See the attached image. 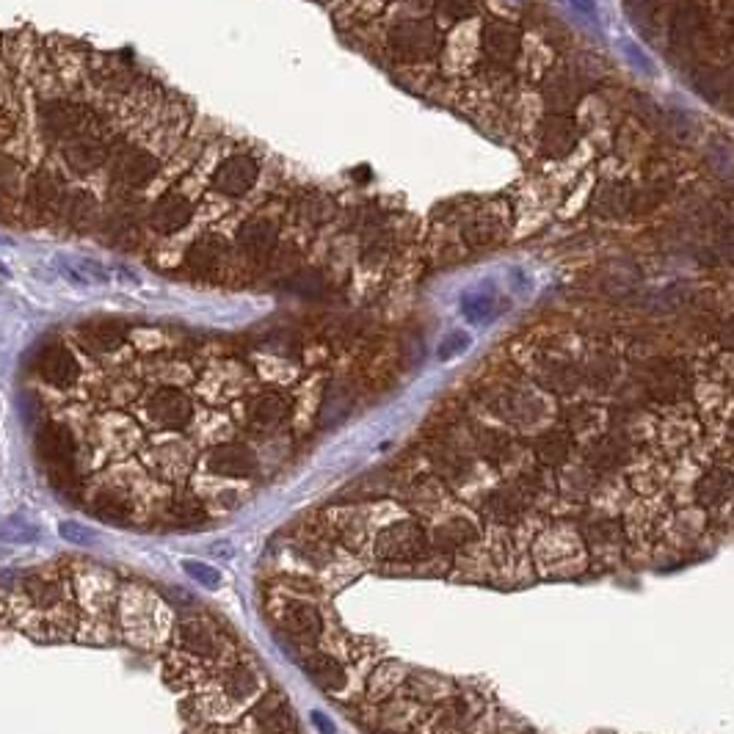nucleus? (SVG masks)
<instances>
[{"label":"nucleus","mask_w":734,"mask_h":734,"mask_svg":"<svg viewBox=\"0 0 734 734\" xmlns=\"http://www.w3.org/2000/svg\"><path fill=\"white\" fill-rule=\"evenodd\" d=\"M530 561L541 577L569 580V577L583 574L591 558L585 550L580 525L561 519V522H552L550 528H541L539 536L530 544Z\"/></svg>","instance_id":"nucleus-1"},{"label":"nucleus","mask_w":734,"mask_h":734,"mask_svg":"<svg viewBox=\"0 0 734 734\" xmlns=\"http://www.w3.org/2000/svg\"><path fill=\"white\" fill-rule=\"evenodd\" d=\"M492 715V701L478 690L464 688L434 704L425 726L431 734H486Z\"/></svg>","instance_id":"nucleus-2"},{"label":"nucleus","mask_w":734,"mask_h":734,"mask_svg":"<svg viewBox=\"0 0 734 734\" xmlns=\"http://www.w3.org/2000/svg\"><path fill=\"white\" fill-rule=\"evenodd\" d=\"M431 547L428 539V528L417 519H398L387 528L381 530L373 544V552L379 561L390 563H412L425 558V552Z\"/></svg>","instance_id":"nucleus-3"},{"label":"nucleus","mask_w":734,"mask_h":734,"mask_svg":"<svg viewBox=\"0 0 734 734\" xmlns=\"http://www.w3.org/2000/svg\"><path fill=\"white\" fill-rule=\"evenodd\" d=\"M577 525H580L585 550H588L591 561H597L599 566H616L624 558L627 533H624V522L619 517L591 511V517H585Z\"/></svg>","instance_id":"nucleus-4"},{"label":"nucleus","mask_w":734,"mask_h":734,"mask_svg":"<svg viewBox=\"0 0 734 734\" xmlns=\"http://www.w3.org/2000/svg\"><path fill=\"white\" fill-rule=\"evenodd\" d=\"M36 448L39 456L47 461V472L56 483L58 489H69L75 483V436L67 425L47 423L39 434H36Z\"/></svg>","instance_id":"nucleus-5"},{"label":"nucleus","mask_w":734,"mask_h":734,"mask_svg":"<svg viewBox=\"0 0 734 734\" xmlns=\"http://www.w3.org/2000/svg\"><path fill=\"white\" fill-rule=\"evenodd\" d=\"M674 461L663 450H643L635 459L624 464V481L635 497H666L671 483Z\"/></svg>","instance_id":"nucleus-6"},{"label":"nucleus","mask_w":734,"mask_h":734,"mask_svg":"<svg viewBox=\"0 0 734 734\" xmlns=\"http://www.w3.org/2000/svg\"><path fill=\"white\" fill-rule=\"evenodd\" d=\"M734 500V467L729 461H712L699 472V478L693 483L690 492V503L701 508L707 517L718 514L721 508Z\"/></svg>","instance_id":"nucleus-7"},{"label":"nucleus","mask_w":734,"mask_h":734,"mask_svg":"<svg viewBox=\"0 0 734 734\" xmlns=\"http://www.w3.org/2000/svg\"><path fill=\"white\" fill-rule=\"evenodd\" d=\"M390 47L395 58H401L406 64H417L439 50V31L428 20H406L392 28Z\"/></svg>","instance_id":"nucleus-8"},{"label":"nucleus","mask_w":734,"mask_h":734,"mask_svg":"<svg viewBox=\"0 0 734 734\" xmlns=\"http://www.w3.org/2000/svg\"><path fill=\"white\" fill-rule=\"evenodd\" d=\"M654 434H657V448L663 450L668 459H679L704 436V428L685 409H668L666 417L654 428Z\"/></svg>","instance_id":"nucleus-9"},{"label":"nucleus","mask_w":734,"mask_h":734,"mask_svg":"<svg viewBox=\"0 0 734 734\" xmlns=\"http://www.w3.org/2000/svg\"><path fill=\"white\" fill-rule=\"evenodd\" d=\"M428 539L431 547L439 550L442 555H459L461 550H467L472 544H478L483 539V528L478 519L472 517L470 511H456L448 514L445 519H439V525L434 530H428Z\"/></svg>","instance_id":"nucleus-10"},{"label":"nucleus","mask_w":734,"mask_h":734,"mask_svg":"<svg viewBox=\"0 0 734 734\" xmlns=\"http://www.w3.org/2000/svg\"><path fill=\"white\" fill-rule=\"evenodd\" d=\"M42 127L56 141H72V138L89 133L92 127V111L72 100H53L42 108Z\"/></svg>","instance_id":"nucleus-11"},{"label":"nucleus","mask_w":734,"mask_h":734,"mask_svg":"<svg viewBox=\"0 0 734 734\" xmlns=\"http://www.w3.org/2000/svg\"><path fill=\"white\" fill-rule=\"evenodd\" d=\"M161 172V163L141 147H122L111 155V177L125 188H144Z\"/></svg>","instance_id":"nucleus-12"},{"label":"nucleus","mask_w":734,"mask_h":734,"mask_svg":"<svg viewBox=\"0 0 734 734\" xmlns=\"http://www.w3.org/2000/svg\"><path fill=\"white\" fill-rule=\"evenodd\" d=\"M205 470L213 475H224V478H252L257 472V456L252 448H246L241 442H224V445L207 450Z\"/></svg>","instance_id":"nucleus-13"},{"label":"nucleus","mask_w":734,"mask_h":734,"mask_svg":"<svg viewBox=\"0 0 734 734\" xmlns=\"http://www.w3.org/2000/svg\"><path fill=\"white\" fill-rule=\"evenodd\" d=\"M276 243H279V224L268 216H252L246 218L238 230V246L246 257H252L257 263H265L274 254Z\"/></svg>","instance_id":"nucleus-14"},{"label":"nucleus","mask_w":734,"mask_h":734,"mask_svg":"<svg viewBox=\"0 0 734 734\" xmlns=\"http://www.w3.org/2000/svg\"><path fill=\"white\" fill-rule=\"evenodd\" d=\"M257 174H260V169H257V163L249 155H232L224 163H218L216 174H213V185L224 196L238 199V196H246L252 191L254 183H257Z\"/></svg>","instance_id":"nucleus-15"},{"label":"nucleus","mask_w":734,"mask_h":734,"mask_svg":"<svg viewBox=\"0 0 734 734\" xmlns=\"http://www.w3.org/2000/svg\"><path fill=\"white\" fill-rule=\"evenodd\" d=\"M150 417L152 423L161 425V428H185L194 417V403L185 392L174 390V387H163V390L152 395Z\"/></svg>","instance_id":"nucleus-16"},{"label":"nucleus","mask_w":734,"mask_h":734,"mask_svg":"<svg viewBox=\"0 0 734 734\" xmlns=\"http://www.w3.org/2000/svg\"><path fill=\"white\" fill-rule=\"evenodd\" d=\"M108 147L100 136L94 133H83V136L72 138L64 147V161L75 174H92L97 172L105 161H108Z\"/></svg>","instance_id":"nucleus-17"},{"label":"nucleus","mask_w":734,"mask_h":734,"mask_svg":"<svg viewBox=\"0 0 734 734\" xmlns=\"http://www.w3.org/2000/svg\"><path fill=\"white\" fill-rule=\"evenodd\" d=\"M227 254H230V243L224 241V235L218 232H205L202 238H196L188 252H185V263L196 274H213L221 265L227 263Z\"/></svg>","instance_id":"nucleus-18"},{"label":"nucleus","mask_w":734,"mask_h":734,"mask_svg":"<svg viewBox=\"0 0 734 734\" xmlns=\"http://www.w3.org/2000/svg\"><path fill=\"white\" fill-rule=\"evenodd\" d=\"M533 456L539 459L541 467L561 472L574 456V436L566 428H550L533 442Z\"/></svg>","instance_id":"nucleus-19"},{"label":"nucleus","mask_w":734,"mask_h":734,"mask_svg":"<svg viewBox=\"0 0 734 734\" xmlns=\"http://www.w3.org/2000/svg\"><path fill=\"white\" fill-rule=\"evenodd\" d=\"M194 216V205L183 194H163L150 213V227L161 235L180 232Z\"/></svg>","instance_id":"nucleus-20"},{"label":"nucleus","mask_w":734,"mask_h":734,"mask_svg":"<svg viewBox=\"0 0 734 734\" xmlns=\"http://www.w3.org/2000/svg\"><path fill=\"white\" fill-rule=\"evenodd\" d=\"M39 373L53 387H69V384L78 381L81 367H78V359L72 356L69 348H64V345H47L42 356H39Z\"/></svg>","instance_id":"nucleus-21"},{"label":"nucleus","mask_w":734,"mask_h":734,"mask_svg":"<svg viewBox=\"0 0 734 734\" xmlns=\"http://www.w3.org/2000/svg\"><path fill=\"white\" fill-rule=\"evenodd\" d=\"M287 414H290V401H287V395L274 390L254 395L252 401H249V406H246V420H249V425H254V428H265V431L285 423Z\"/></svg>","instance_id":"nucleus-22"},{"label":"nucleus","mask_w":734,"mask_h":734,"mask_svg":"<svg viewBox=\"0 0 734 734\" xmlns=\"http://www.w3.org/2000/svg\"><path fill=\"white\" fill-rule=\"evenodd\" d=\"M403 688H406L409 699L420 701V704H439V701L448 699L456 685H453V679L434 674V671H412V674H406Z\"/></svg>","instance_id":"nucleus-23"},{"label":"nucleus","mask_w":734,"mask_h":734,"mask_svg":"<svg viewBox=\"0 0 734 734\" xmlns=\"http://www.w3.org/2000/svg\"><path fill=\"white\" fill-rule=\"evenodd\" d=\"M304 674L326 693H340L348 685V674H345L343 663L326 652H312L304 660Z\"/></svg>","instance_id":"nucleus-24"},{"label":"nucleus","mask_w":734,"mask_h":734,"mask_svg":"<svg viewBox=\"0 0 734 734\" xmlns=\"http://www.w3.org/2000/svg\"><path fill=\"white\" fill-rule=\"evenodd\" d=\"M254 721L260 726V732L263 734H293L296 732V715L290 710V704H287L282 696H265L260 704H257V710H254Z\"/></svg>","instance_id":"nucleus-25"},{"label":"nucleus","mask_w":734,"mask_h":734,"mask_svg":"<svg viewBox=\"0 0 734 734\" xmlns=\"http://www.w3.org/2000/svg\"><path fill=\"white\" fill-rule=\"evenodd\" d=\"M282 627L299 641H318L323 632V619L310 602H287L282 610Z\"/></svg>","instance_id":"nucleus-26"},{"label":"nucleus","mask_w":734,"mask_h":734,"mask_svg":"<svg viewBox=\"0 0 734 734\" xmlns=\"http://www.w3.org/2000/svg\"><path fill=\"white\" fill-rule=\"evenodd\" d=\"M127 329L125 323L114 321V318H100V321H89L81 329L83 348H89L92 354H111L119 345L125 343Z\"/></svg>","instance_id":"nucleus-27"},{"label":"nucleus","mask_w":734,"mask_h":734,"mask_svg":"<svg viewBox=\"0 0 734 734\" xmlns=\"http://www.w3.org/2000/svg\"><path fill=\"white\" fill-rule=\"evenodd\" d=\"M25 199L28 205L34 207L36 213H50L64 202V188L58 183L56 174L50 172H36L31 174V180L25 185Z\"/></svg>","instance_id":"nucleus-28"},{"label":"nucleus","mask_w":734,"mask_h":734,"mask_svg":"<svg viewBox=\"0 0 734 734\" xmlns=\"http://www.w3.org/2000/svg\"><path fill=\"white\" fill-rule=\"evenodd\" d=\"M177 638H180V646H183V649H188L191 654H199V657H210V654L218 649L216 632H213V627L202 619L180 621Z\"/></svg>","instance_id":"nucleus-29"},{"label":"nucleus","mask_w":734,"mask_h":734,"mask_svg":"<svg viewBox=\"0 0 734 734\" xmlns=\"http://www.w3.org/2000/svg\"><path fill=\"white\" fill-rule=\"evenodd\" d=\"M166 517L174 522L177 528H191V525H202L207 519L205 503L196 494H174L166 503Z\"/></svg>","instance_id":"nucleus-30"},{"label":"nucleus","mask_w":734,"mask_h":734,"mask_svg":"<svg viewBox=\"0 0 734 734\" xmlns=\"http://www.w3.org/2000/svg\"><path fill=\"white\" fill-rule=\"evenodd\" d=\"M61 216L67 218L72 227H89L97 218V199L89 191H72L61 202Z\"/></svg>","instance_id":"nucleus-31"},{"label":"nucleus","mask_w":734,"mask_h":734,"mask_svg":"<svg viewBox=\"0 0 734 734\" xmlns=\"http://www.w3.org/2000/svg\"><path fill=\"white\" fill-rule=\"evenodd\" d=\"M260 690V679L249 666H232L224 674V693L232 701H249Z\"/></svg>","instance_id":"nucleus-32"},{"label":"nucleus","mask_w":734,"mask_h":734,"mask_svg":"<svg viewBox=\"0 0 734 734\" xmlns=\"http://www.w3.org/2000/svg\"><path fill=\"white\" fill-rule=\"evenodd\" d=\"M406 682V668L401 663H384L370 677V699H387Z\"/></svg>","instance_id":"nucleus-33"},{"label":"nucleus","mask_w":734,"mask_h":734,"mask_svg":"<svg viewBox=\"0 0 734 734\" xmlns=\"http://www.w3.org/2000/svg\"><path fill=\"white\" fill-rule=\"evenodd\" d=\"M23 588L28 599L34 602L36 608L42 610H50L56 608L58 602H61V585L53 583V580H47L42 574H28L23 580Z\"/></svg>","instance_id":"nucleus-34"},{"label":"nucleus","mask_w":734,"mask_h":734,"mask_svg":"<svg viewBox=\"0 0 734 734\" xmlns=\"http://www.w3.org/2000/svg\"><path fill=\"white\" fill-rule=\"evenodd\" d=\"M92 508L97 517L103 519V522H111V525H125L127 519H130V503L116 492L97 494Z\"/></svg>","instance_id":"nucleus-35"},{"label":"nucleus","mask_w":734,"mask_h":734,"mask_svg":"<svg viewBox=\"0 0 734 734\" xmlns=\"http://www.w3.org/2000/svg\"><path fill=\"white\" fill-rule=\"evenodd\" d=\"M329 202L323 196H299V202L293 207V213L299 221H310V224H318V221H326L329 218Z\"/></svg>","instance_id":"nucleus-36"},{"label":"nucleus","mask_w":734,"mask_h":734,"mask_svg":"<svg viewBox=\"0 0 734 734\" xmlns=\"http://www.w3.org/2000/svg\"><path fill=\"white\" fill-rule=\"evenodd\" d=\"M183 572L188 577H194L196 583L205 585L207 591H216L218 585H221V572H218L216 566H210V563H202V561H183Z\"/></svg>","instance_id":"nucleus-37"},{"label":"nucleus","mask_w":734,"mask_h":734,"mask_svg":"<svg viewBox=\"0 0 734 734\" xmlns=\"http://www.w3.org/2000/svg\"><path fill=\"white\" fill-rule=\"evenodd\" d=\"M461 312L467 315V321L481 323L483 318L492 315V296L489 293H470V296H464Z\"/></svg>","instance_id":"nucleus-38"},{"label":"nucleus","mask_w":734,"mask_h":734,"mask_svg":"<svg viewBox=\"0 0 734 734\" xmlns=\"http://www.w3.org/2000/svg\"><path fill=\"white\" fill-rule=\"evenodd\" d=\"M20 188V163L0 155V196H14Z\"/></svg>","instance_id":"nucleus-39"},{"label":"nucleus","mask_w":734,"mask_h":734,"mask_svg":"<svg viewBox=\"0 0 734 734\" xmlns=\"http://www.w3.org/2000/svg\"><path fill=\"white\" fill-rule=\"evenodd\" d=\"M58 533H61V539L72 541V544H78V547H92V544H97L94 530L83 528L78 522H61V525H58Z\"/></svg>","instance_id":"nucleus-40"},{"label":"nucleus","mask_w":734,"mask_h":734,"mask_svg":"<svg viewBox=\"0 0 734 734\" xmlns=\"http://www.w3.org/2000/svg\"><path fill=\"white\" fill-rule=\"evenodd\" d=\"M470 334L467 332H456V334H450V340H445L442 343V348H439V356L442 359H450V356H456L461 354V351H467L470 348Z\"/></svg>","instance_id":"nucleus-41"},{"label":"nucleus","mask_w":734,"mask_h":734,"mask_svg":"<svg viewBox=\"0 0 734 734\" xmlns=\"http://www.w3.org/2000/svg\"><path fill=\"white\" fill-rule=\"evenodd\" d=\"M574 9L585 17H591V20H597L599 17V9H597V0H569Z\"/></svg>","instance_id":"nucleus-42"},{"label":"nucleus","mask_w":734,"mask_h":734,"mask_svg":"<svg viewBox=\"0 0 734 734\" xmlns=\"http://www.w3.org/2000/svg\"><path fill=\"white\" fill-rule=\"evenodd\" d=\"M624 50H627V53H630V56L635 58L643 69H649V72H652V61H649V56H643L641 47L635 45V42H624Z\"/></svg>","instance_id":"nucleus-43"},{"label":"nucleus","mask_w":734,"mask_h":734,"mask_svg":"<svg viewBox=\"0 0 734 734\" xmlns=\"http://www.w3.org/2000/svg\"><path fill=\"white\" fill-rule=\"evenodd\" d=\"M721 343H723V348L729 351V354H734V321H729L721 329Z\"/></svg>","instance_id":"nucleus-44"},{"label":"nucleus","mask_w":734,"mask_h":734,"mask_svg":"<svg viewBox=\"0 0 734 734\" xmlns=\"http://www.w3.org/2000/svg\"><path fill=\"white\" fill-rule=\"evenodd\" d=\"M312 723H315V726H318V729H321L323 734H334V732H337V729H334V723L329 721V718H326L323 712H312Z\"/></svg>","instance_id":"nucleus-45"},{"label":"nucleus","mask_w":734,"mask_h":734,"mask_svg":"<svg viewBox=\"0 0 734 734\" xmlns=\"http://www.w3.org/2000/svg\"><path fill=\"white\" fill-rule=\"evenodd\" d=\"M210 552H216V555L221 552V555H227V558H230L232 547H230V544H224V541H221V544H213V547H210Z\"/></svg>","instance_id":"nucleus-46"},{"label":"nucleus","mask_w":734,"mask_h":734,"mask_svg":"<svg viewBox=\"0 0 734 734\" xmlns=\"http://www.w3.org/2000/svg\"><path fill=\"white\" fill-rule=\"evenodd\" d=\"M594 734H610V732H594Z\"/></svg>","instance_id":"nucleus-47"}]
</instances>
